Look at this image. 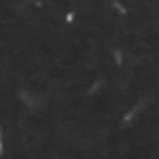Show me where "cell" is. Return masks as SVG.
<instances>
[]
</instances>
